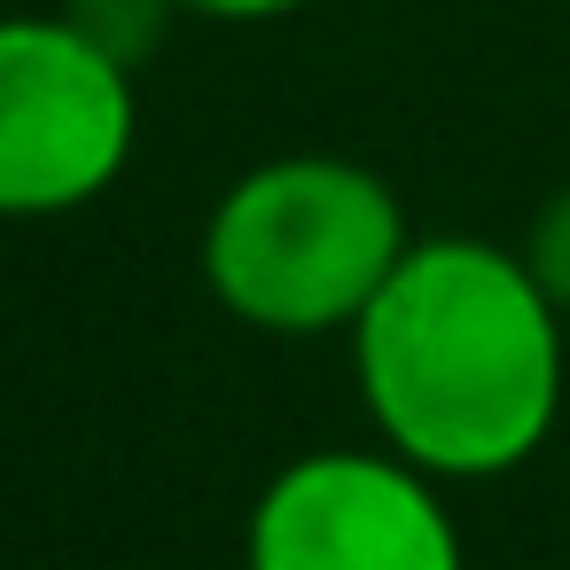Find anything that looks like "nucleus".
<instances>
[{
  "label": "nucleus",
  "mask_w": 570,
  "mask_h": 570,
  "mask_svg": "<svg viewBox=\"0 0 570 570\" xmlns=\"http://www.w3.org/2000/svg\"><path fill=\"white\" fill-rule=\"evenodd\" d=\"M180 17H204V24H282L297 9H313V0H173Z\"/></svg>",
  "instance_id": "7"
},
{
  "label": "nucleus",
  "mask_w": 570,
  "mask_h": 570,
  "mask_svg": "<svg viewBox=\"0 0 570 570\" xmlns=\"http://www.w3.org/2000/svg\"><path fill=\"white\" fill-rule=\"evenodd\" d=\"M352 375L375 438L422 476H508L562 414V313L515 250L430 235L352 321Z\"/></svg>",
  "instance_id": "1"
},
{
  "label": "nucleus",
  "mask_w": 570,
  "mask_h": 570,
  "mask_svg": "<svg viewBox=\"0 0 570 570\" xmlns=\"http://www.w3.org/2000/svg\"><path fill=\"white\" fill-rule=\"evenodd\" d=\"M63 17L110 56V63H126V71H141L157 48H165V32H173V0H63Z\"/></svg>",
  "instance_id": "5"
},
{
  "label": "nucleus",
  "mask_w": 570,
  "mask_h": 570,
  "mask_svg": "<svg viewBox=\"0 0 570 570\" xmlns=\"http://www.w3.org/2000/svg\"><path fill=\"white\" fill-rule=\"evenodd\" d=\"M406 204L360 157H266L204 219V289L258 336H352L406 258Z\"/></svg>",
  "instance_id": "2"
},
{
  "label": "nucleus",
  "mask_w": 570,
  "mask_h": 570,
  "mask_svg": "<svg viewBox=\"0 0 570 570\" xmlns=\"http://www.w3.org/2000/svg\"><path fill=\"white\" fill-rule=\"evenodd\" d=\"M141 141L134 71L63 9L0 17V219H63L102 204Z\"/></svg>",
  "instance_id": "3"
},
{
  "label": "nucleus",
  "mask_w": 570,
  "mask_h": 570,
  "mask_svg": "<svg viewBox=\"0 0 570 570\" xmlns=\"http://www.w3.org/2000/svg\"><path fill=\"white\" fill-rule=\"evenodd\" d=\"M243 570H469L445 484L391 445H321L266 476Z\"/></svg>",
  "instance_id": "4"
},
{
  "label": "nucleus",
  "mask_w": 570,
  "mask_h": 570,
  "mask_svg": "<svg viewBox=\"0 0 570 570\" xmlns=\"http://www.w3.org/2000/svg\"><path fill=\"white\" fill-rule=\"evenodd\" d=\"M515 258L531 266V282L554 297V313H570V188H554L531 212V235L515 243Z\"/></svg>",
  "instance_id": "6"
}]
</instances>
